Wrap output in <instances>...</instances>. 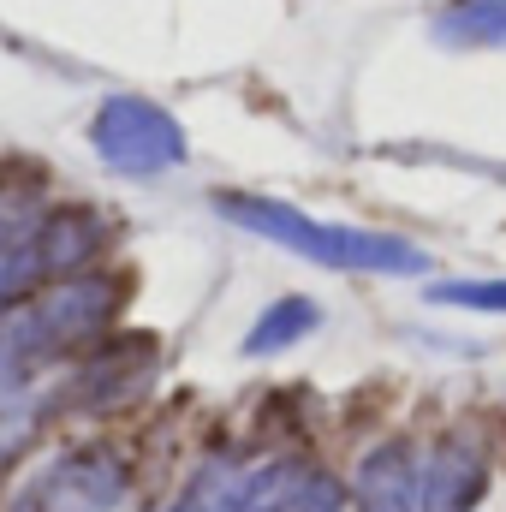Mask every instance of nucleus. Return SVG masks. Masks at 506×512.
Returning <instances> with one entry per match:
<instances>
[{"instance_id": "nucleus-1", "label": "nucleus", "mask_w": 506, "mask_h": 512, "mask_svg": "<svg viewBox=\"0 0 506 512\" xmlns=\"http://www.w3.org/2000/svg\"><path fill=\"white\" fill-rule=\"evenodd\" d=\"M221 209L233 221H245L251 233L310 256V262H328V268H376V274H417L423 268V251H411L399 239L358 233V227H322V221H310L298 209H280V203H262V197H227Z\"/></svg>"}, {"instance_id": "nucleus-2", "label": "nucleus", "mask_w": 506, "mask_h": 512, "mask_svg": "<svg viewBox=\"0 0 506 512\" xmlns=\"http://www.w3.org/2000/svg\"><path fill=\"white\" fill-rule=\"evenodd\" d=\"M120 501H126V465L108 447H72L12 501V512H114Z\"/></svg>"}, {"instance_id": "nucleus-3", "label": "nucleus", "mask_w": 506, "mask_h": 512, "mask_svg": "<svg viewBox=\"0 0 506 512\" xmlns=\"http://www.w3.org/2000/svg\"><path fill=\"white\" fill-rule=\"evenodd\" d=\"M96 149L120 167V173H161L179 161V126L149 108V102H108L96 120Z\"/></svg>"}, {"instance_id": "nucleus-4", "label": "nucleus", "mask_w": 506, "mask_h": 512, "mask_svg": "<svg viewBox=\"0 0 506 512\" xmlns=\"http://www.w3.org/2000/svg\"><path fill=\"white\" fill-rule=\"evenodd\" d=\"M483 495V465L471 447H441L423 471V507L417 512H471Z\"/></svg>"}, {"instance_id": "nucleus-5", "label": "nucleus", "mask_w": 506, "mask_h": 512, "mask_svg": "<svg viewBox=\"0 0 506 512\" xmlns=\"http://www.w3.org/2000/svg\"><path fill=\"white\" fill-rule=\"evenodd\" d=\"M358 501H364V512H417V477L405 465V447H381L364 465Z\"/></svg>"}, {"instance_id": "nucleus-6", "label": "nucleus", "mask_w": 506, "mask_h": 512, "mask_svg": "<svg viewBox=\"0 0 506 512\" xmlns=\"http://www.w3.org/2000/svg\"><path fill=\"white\" fill-rule=\"evenodd\" d=\"M441 36L447 42H471V48L506 42V0H459L453 12H441Z\"/></svg>"}, {"instance_id": "nucleus-7", "label": "nucleus", "mask_w": 506, "mask_h": 512, "mask_svg": "<svg viewBox=\"0 0 506 512\" xmlns=\"http://www.w3.org/2000/svg\"><path fill=\"white\" fill-rule=\"evenodd\" d=\"M316 322V310L304 304V298H292V304H280V310H268L262 322H256V334H251V352H274L280 340H298L304 328Z\"/></svg>"}, {"instance_id": "nucleus-8", "label": "nucleus", "mask_w": 506, "mask_h": 512, "mask_svg": "<svg viewBox=\"0 0 506 512\" xmlns=\"http://www.w3.org/2000/svg\"><path fill=\"white\" fill-rule=\"evenodd\" d=\"M441 304H471V310H506V280H459V286H435Z\"/></svg>"}]
</instances>
